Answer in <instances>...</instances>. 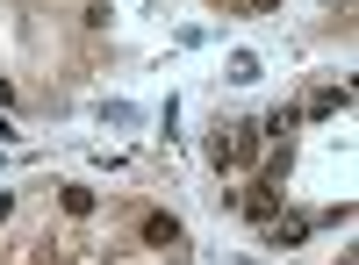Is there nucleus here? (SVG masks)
<instances>
[{"label": "nucleus", "instance_id": "39448f33", "mask_svg": "<svg viewBox=\"0 0 359 265\" xmlns=\"http://www.w3.org/2000/svg\"><path fill=\"white\" fill-rule=\"evenodd\" d=\"M65 215H94V194H86V187H65Z\"/></svg>", "mask_w": 359, "mask_h": 265}, {"label": "nucleus", "instance_id": "7ed1b4c3", "mask_svg": "<svg viewBox=\"0 0 359 265\" xmlns=\"http://www.w3.org/2000/svg\"><path fill=\"white\" fill-rule=\"evenodd\" d=\"M144 244H180V222L172 215H144Z\"/></svg>", "mask_w": 359, "mask_h": 265}, {"label": "nucleus", "instance_id": "f257e3e1", "mask_svg": "<svg viewBox=\"0 0 359 265\" xmlns=\"http://www.w3.org/2000/svg\"><path fill=\"white\" fill-rule=\"evenodd\" d=\"M216 158L223 165H252L259 158V129H230V143H216Z\"/></svg>", "mask_w": 359, "mask_h": 265}, {"label": "nucleus", "instance_id": "f03ea898", "mask_svg": "<svg viewBox=\"0 0 359 265\" xmlns=\"http://www.w3.org/2000/svg\"><path fill=\"white\" fill-rule=\"evenodd\" d=\"M273 208H280V194H273V187H252V194H245V215H252V222H266Z\"/></svg>", "mask_w": 359, "mask_h": 265}, {"label": "nucleus", "instance_id": "20e7f679", "mask_svg": "<svg viewBox=\"0 0 359 265\" xmlns=\"http://www.w3.org/2000/svg\"><path fill=\"white\" fill-rule=\"evenodd\" d=\"M345 101H352V86H323V94L309 101V115H331V108H345Z\"/></svg>", "mask_w": 359, "mask_h": 265}]
</instances>
